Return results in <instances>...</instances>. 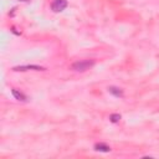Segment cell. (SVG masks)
<instances>
[{
	"label": "cell",
	"mask_w": 159,
	"mask_h": 159,
	"mask_svg": "<svg viewBox=\"0 0 159 159\" xmlns=\"http://www.w3.org/2000/svg\"><path fill=\"white\" fill-rule=\"evenodd\" d=\"M14 71H29V70H35V71H43L45 67L37 66V65H25V66H16L12 68Z\"/></svg>",
	"instance_id": "3"
},
{
	"label": "cell",
	"mask_w": 159,
	"mask_h": 159,
	"mask_svg": "<svg viewBox=\"0 0 159 159\" xmlns=\"http://www.w3.org/2000/svg\"><path fill=\"white\" fill-rule=\"evenodd\" d=\"M11 93H12L14 98L17 99V101H21V102H26L27 101V96L25 93H22L21 91H19L17 88H12L11 89Z\"/></svg>",
	"instance_id": "4"
},
{
	"label": "cell",
	"mask_w": 159,
	"mask_h": 159,
	"mask_svg": "<svg viewBox=\"0 0 159 159\" xmlns=\"http://www.w3.org/2000/svg\"><path fill=\"white\" fill-rule=\"evenodd\" d=\"M108 92H109L111 94H113L114 97H122V96H123V89H120L119 87H116V86L108 87Z\"/></svg>",
	"instance_id": "6"
},
{
	"label": "cell",
	"mask_w": 159,
	"mask_h": 159,
	"mask_svg": "<svg viewBox=\"0 0 159 159\" xmlns=\"http://www.w3.org/2000/svg\"><path fill=\"white\" fill-rule=\"evenodd\" d=\"M67 0H53L51 2V10L55 12H61L67 7Z\"/></svg>",
	"instance_id": "2"
},
{
	"label": "cell",
	"mask_w": 159,
	"mask_h": 159,
	"mask_svg": "<svg viewBox=\"0 0 159 159\" xmlns=\"http://www.w3.org/2000/svg\"><path fill=\"white\" fill-rule=\"evenodd\" d=\"M93 148H94V150H97V152H103V153L111 152V147L107 145L106 143H96Z\"/></svg>",
	"instance_id": "5"
},
{
	"label": "cell",
	"mask_w": 159,
	"mask_h": 159,
	"mask_svg": "<svg viewBox=\"0 0 159 159\" xmlns=\"http://www.w3.org/2000/svg\"><path fill=\"white\" fill-rule=\"evenodd\" d=\"M93 65H94L93 60H81V61H76L75 63H72L71 67H72V70H75L77 72H84Z\"/></svg>",
	"instance_id": "1"
},
{
	"label": "cell",
	"mask_w": 159,
	"mask_h": 159,
	"mask_svg": "<svg viewBox=\"0 0 159 159\" xmlns=\"http://www.w3.org/2000/svg\"><path fill=\"white\" fill-rule=\"evenodd\" d=\"M119 119H120V114H118V113H113L109 116V120L112 123H117V122H119Z\"/></svg>",
	"instance_id": "7"
}]
</instances>
